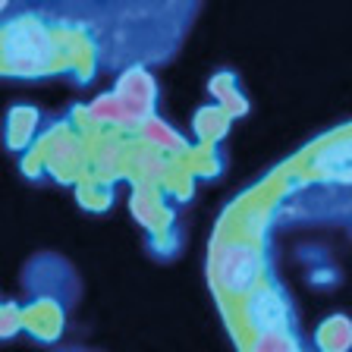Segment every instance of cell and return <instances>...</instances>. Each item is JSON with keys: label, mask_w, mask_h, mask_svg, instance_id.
<instances>
[{"label": "cell", "mask_w": 352, "mask_h": 352, "mask_svg": "<svg viewBox=\"0 0 352 352\" xmlns=\"http://www.w3.org/2000/svg\"><path fill=\"white\" fill-rule=\"evenodd\" d=\"M255 255L249 249H230L227 252V261H223V283L230 289H245V286L255 280Z\"/></svg>", "instance_id": "1"}, {"label": "cell", "mask_w": 352, "mask_h": 352, "mask_svg": "<svg viewBox=\"0 0 352 352\" xmlns=\"http://www.w3.org/2000/svg\"><path fill=\"white\" fill-rule=\"evenodd\" d=\"M321 164L327 173H333L337 179H352V139L349 142H340V145L327 148L321 154Z\"/></svg>", "instance_id": "2"}]
</instances>
